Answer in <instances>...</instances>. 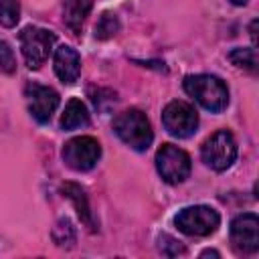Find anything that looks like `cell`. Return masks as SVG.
I'll return each instance as SVG.
<instances>
[{
	"label": "cell",
	"instance_id": "13",
	"mask_svg": "<svg viewBox=\"0 0 259 259\" xmlns=\"http://www.w3.org/2000/svg\"><path fill=\"white\" fill-rule=\"evenodd\" d=\"M61 192L75 204V210H77L81 223H83L89 231L95 233V231H97V225H95V221H93V214H91V208H89V200H87L85 190H83L79 184H75V182H65V184L61 186Z\"/></svg>",
	"mask_w": 259,
	"mask_h": 259
},
{
	"label": "cell",
	"instance_id": "12",
	"mask_svg": "<svg viewBox=\"0 0 259 259\" xmlns=\"http://www.w3.org/2000/svg\"><path fill=\"white\" fill-rule=\"evenodd\" d=\"M93 6V0H65L63 4V22L71 30V34L79 36L85 24V18L89 16Z\"/></svg>",
	"mask_w": 259,
	"mask_h": 259
},
{
	"label": "cell",
	"instance_id": "16",
	"mask_svg": "<svg viewBox=\"0 0 259 259\" xmlns=\"http://www.w3.org/2000/svg\"><path fill=\"white\" fill-rule=\"evenodd\" d=\"M117 30H119V20H117V16L111 14V12H103V14L99 16L97 24H95V36L101 38V40H105V38H111Z\"/></svg>",
	"mask_w": 259,
	"mask_h": 259
},
{
	"label": "cell",
	"instance_id": "18",
	"mask_svg": "<svg viewBox=\"0 0 259 259\" xmlns=\"http://www.w3.org/2000/svg\"><path fill=\"white\" fill-rule=\"evenodd\" d=\"M0 71L8 73V75H12L16 71V57L6 40H0Z\"/></svg>",
	"mask_w": 259,
	"mask_h": 259
},
{
	"label": "cell",
	"instance_id": "19",
	"mask_svg": "<svg viewBox=\"0 0 259 259\" xmlns=\"http://www.w3.org/2000/svg\"><path fill=\"white\" fill-rule=\"evenodd\" d=\"M158 243H160L158 247H160L162 255H168V257H176V255H182L186 251L184 245L180 241H176L174 237H170V235H160Z\"/></svg>",
	"mask_w": 259,
	"mask_h": 259
},
{
	"label": "cell",
	"instance_id": "11",
	"mask_svg": "<svg viewBox=\"0 0 259 259\" xmlns=\"http://www.w3.org/2000/svg\"><path fill=\"white\" fill-rule=\"evenodd\" d=\"M53 65H55L57 77L63 83H75L79 79V73H81V57H79V53L73 47H67V45L59 47L55 51Z\"/></svg>",
	"mask_w": 259,
	"mask_h": 259
},
{
	"label": "cell",
	"instance_id": "9",
	"mask_svg": "<svg viewBox=\"0 0 259 259\" xmlns=\"http://www.w3.org/2000/svg\"><path fill=\"white\" fill-rule=\"evenodd\" d=\"M24 97H26L30 115L38 123H47L59 107V93L49 85L28 83L24 87Z\"/></svg>",
	"mask_w": 259,
	"mask_h": 259
},
{
	"label": "cell",
	"instance_id": "10",
	"mask_svg": "<svg viewBox=\"0 0 259 259\" xmlns=\"http://www.w3.org/2000/svg\"><path fill=\"white\" fill-rule=\"evenodd\" d=\"M231 243L241 253L259 251V219L255 212H243L231 223Z\"/></svg>",
	"mask_w": 259,
	"mask_h": 259
},
{
	"label": "cell",
	"instance_id": "15",
	"mask_svg": "<svg viewBox=\"0 0 259 259\" xmlns=\"http://www.w3.org/2000/svg\"><path fill=\"white\" fill-rule=\"evenodd\" d=\"M229 61L239 69H245V71H251V73L257 71V53H255V49H233L229 53Z\"/></svg>",
	"mask_w": 259,
	"mask_h": 259
},
{
	"label": "cell",
	"instance_id": "14",
	"mask_svg": "<svg viewBox=\"0 0 259 259\" xmlns=\"http://www.w3.org/2000/svg\"><path fill=\"white\" fill-rule=\"evenodd\" d=\"M85 125H89V111H87L85 103L77 97L69 99L65 105V111L61 115V127L65 132H71V130L85 127Z\"/></svg>",
	"mask_w": 259,
	"mask_h": 259
},
{
	"label": "cell",
	"instance_id": "6",
	"mask_svg": "<svg viewBox=\"0 0 259 259\" xmlns=\"http://www.w3.org/2000/svg\"><path fill=\"white\" fill-rule=\"evenodd\" d=\"M20 49L26 65L30 69H38L51 55L55 45V32L38 26H26L20 30Z\"/></svg>",
	"mask_w": 259,
	"mask_h": 259
},
{
	"label": "cell",
	"instance_id": "17",
	"mask_svg": "<svg viewBox=\"0 0 259 259\" xmlns=\"http://www.w3.org/2000/svg\"><path fill=\"white\" fill-rule=\"evenodd\" d=\"M20 18V4L18 0H0V24L6 28L16 26Z\"/></svg>",
	"mask_w": 259,
	"mask_h": 259
},
{
	"label": "cell",
	"instance_id": "21",
	"mask_svg": "<svg viewBox=\"0 0 259 259\" xmlns=\"http://www.w3.org/2000/svg\"><path fill=\"white\" fill-rule=\"evenodd\" d=\"M233 4H237V6H243V4H247V0H231Z\"/></svg>",
	"mask_w": 259,
	"mask_h": 259
},
{
	"label": "cell",
	"instance_id": "7",
	"mask_svg": "<svg viewBox=\"0 0 259 259\" xmlns=\"http://www.w3.org/2000/svg\"><path fill=\"white\" fill-rule=\"evenodd\" d=\"M101 156V146L91 136H77L63 146V162L77 172L91 170Z\"/></svg>",
	"mask_w": 259,
	"mask_h": 259
},
{
	"label": "cell",
	"instance_id": "4",
	"mask_svg": "<svg viewBox=\"0 0 259 259\" xmlns=\"http://www.w3.org/2000/svg\"><path fill=\"white\" fill-rule=\"evenodd\" d=\"M174 223L178 227V231H182L184 235L190 237H206L210 233H214L221 225V217L212 206L206 204H194V206H186L182 208L176 217Z\"/></svg>",
	"mask_w": 259,
	"mask_h": 259
},
{
	"label": "cell",
	"instance_id": "3",
	"mask_svg": "<svg viewBox=\"0 0 259 259\" xmlns=\"http://www.w3.org/2000/svg\"><path fill=\"white\" fill-rule=\"evenodd\" d=\"M200 158L208 168H212L217 172L231 168V164L237 158V142H235L233 134L229 130L214 132L210 138L204 140V144L200 148Z\"/></svg>",
	"mask_w": 259,
	"mask_h": 259
},
{
	"label": "cell",
	"instance_id": "1",
	"mask_svg": "<svg viewBox=\"0 0 259 259\" xmlns=\"http://www.w3.org/2000/svg\"><path fill=\"white\" fill-rule=\"evenodd\" d=\"M184 91L212 113H219L229 105V89L217 75H188L184 79Z\"/></svg>",
	"mask_w": 259,
	"mask_h": 259
},
{
	"label": "cell",
	"instance_id": "20",
	"mask_svg": "<svg viewBox=\"0 0 259 259\" xmlns=\"http://www.w3.org/2000/svg\"><path fill=\"white\" fill-rule=\"evenodd\" d=\"M255 26H257V20L251 22V38H253V45L257 42V34H255Z\"/></svg>",
	"mask_w": 259,
	"mask_h": 259
},
{
	"label": "cell",
	"instance_id": "2",
	"mask_svg": "<svg viewBox=\"0 0 259 259\" xmlns=\"http://www.w3.org/2000/svg\"><path fill=\"white\" fill-rule=\"evenodd\" d=\"M113 132L117 134V138L123 144H127L136 152L148 150L152 140H154V132H152V125H150L146 113L136 109V107L125 109V111L115 115Z\"/></svg>",
	"mask_w": 259,
	"mask_h": 259
},
{
	"label": "cell",
	"instance_id": "8",
	"mask_svg": "<svg viewBox=\"0 0 259 259\" xmlns=\"http://www.w3.org/2000/svg\"><path fill=\"white\" fill-rule=\"evenodd\" d=\"M164 130L174 138H190L198 127V113L186 101H170L162 111Z\"/></svg>",
	"mask_w": 259,
	"mask_h": 259
},
{
	"label": "cell",
	"instance_id": "5",
	"mask_svg": "<svg viewBox=\"0 0 259 259\" xmlns=\"http://www.w3.org/2000/svg\"><path fill=\"white\" fill-rule=\"evenodd\" d=\"M190 156L174 146V144H162V148L156 152V168L164 182L168 184H180L190 174Z\"/></svg>",
	"mask_w": 259,
	"mask_h": 259
}]
</instances>
